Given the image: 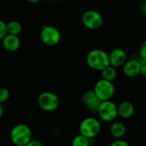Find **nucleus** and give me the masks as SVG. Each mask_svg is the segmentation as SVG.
Returning a JSON list of instances; mask_svg holds the SVG:
<instances>
[{
	"mask_svg": "<svg viewBox=\"0 0 146 146\" xmlns=\"http://www.w3.org/2000/svg\"><path fill=\"white\" fill-rule=\"evenodd\" d=\"M86 63L88 67L95 71H102L110 66L109 53L101 49L92 50L86 56Z\"/></svg>",
	"mask_w": 146,
	"mask_h": 146,
	"instance_id": "nucleus-1",
	"label": "nucleus"
},
{
	"mask_svg": "<svg viewBox=\"0 0 146 146\" xmlns=\"http://www.w3.org/2000/svg\"><path fill=\"white\" fill-rule=\"evenodd\" d=\"M31 139L32 130L26 124H17L10 132V140L15 146H25Z\"/></svg>",
	"mask_w": 146,
	"mask_h": 146,
	"instance_id": "nucleus-2",
	"label": "nucleus"
},
{
	"mask_svg": "<svg viewBox=\"0 0 146 146\" xmlns=\"http://www.w3.org/2000/svg\"><path fill=\"white\" fill-rule=\"evenodd\" d=\"M79 131L80 134L88 138L89 139H94L101 131L100 121L95 117H86L80 122Z\"/></svg>",
	"mask_w": 146,
	"mask_h": 146,
	"instance_id": "nucleus-3",
	"label": "nucleus"
},
{
	"mask_svg": "<svg viewBox=\"0 0 146 146\" xmlns=\"http://www.w3.org/2000/svg\"><path fill=\"white\" fill-rule=\"evenodd\" d=\"M97 113L101 121L111 123L115 121L118 117L117 104L112 100L101 102Z\"/></svg>",
	"mask_w": 146,
	"mask_h": 146,
	"instance_id": "nucleus-4",
	"label": "nucleus"
},
{
	"mask_svg": "<svg viewBox=\"0 0 146 146\" xmlns=\"http://www.w3.org/2000/svg\"><path fill=\"white\" fill-rule=\"evenodd\" d=\"M93 91L99 100L101 102H104L111 100L113 98L115 93V87L113 82L101 79L96 82Z\"/></svg>",
	"mask_w": 146,
	"mask_h": 146,
	"instance_id": "nucleus-5",
	"label": "nucleus"
},
{
	"mask_svg": "<svg viewBox=\"0 0 146 146\" xmlns=\"http://www.w3.org/2000/svg\"><path fill=\"white\" fill-rule=\"evenodd\" d=\"M42 43L47 46H55L61 41V33L54 26L44 25L39 34Z\"/></svg>",
	"mask_w": 146,
	"mask_h": 146,
	"instance_id": "nucleus-6",
	"label": "nucleus"
},
{
	"mask_svg": "<svg viewBox=\"0 0 146 146\" xmlns=\"http://www.w3.org/2000/svg\"><path fill=\"white\" fill-rule=\"evenodd\" d=\"M81 21L86 28L89 30H98L103 26L104 19L98 10L88 9L83 13Z\"/></svg>",
	"mask_w": 146,
	"mask_h": 146,
	"instance_id": "nucleus-7",
	"label": "nucleus"
},
{
	"mask_svg": "<svg viewBox=\"0 0 146 146\" xmlns=\"http://www.w3.org/2000/svg\"><path fill=\"white\" fill-rule=\"evenodd\" d=\"M39 108L47 112H52L57 110L60 104L59 98L51 92H44L38 98Z\"/></svg>",
	"mask_w": 146,
	"mask_h": 146,
	"instance_id": "nucleus-8",
	"label": "nucleus"
},
{
	"mask_svg": "<svg viewBox=\"0 0 146 146\" xmlns=\"http://www.w3.org/2000/svg\"><path fill=\"white\" fill-rule=\"evenodd\" d=\"M82 101L85 107L92 113H97L101 104V101L96 95L93 90H88L84 92L82 96Z\"/></svg>",
	"mask_w": 146,
	"mask_h": 146,
	"instance_id": "nucleus-9",
	"label": "nucleus"
},
{
	"mask_svg": "<svg viewBox=\"0 0 146 146\" xmlns=\"http://www.w3.org/2000/svg\"><path fill=\"white\" fill-rule=\"evenodd\" d=\"M110 65L114 68H120L124 65L127 60V52L121 48H115L109 53Z\"/></svg>",
	"mask_w": 146,
	"mask_h": 146,
	"instance_id": "nucleus-10",
	"label": "nucleus"
},
{
	"mask_svg": "<svg viewBox=\"0 0 146 146\" xmlns=\"http://www.w3.org/2000/svg\"><path fill=\"white\" fill-rule=\"evenodd\" d=\"M122 72L127 78H135L140 74V62L139 59L131 58L127 59L122 66Z\"/></svg>",
	"mask_w": 146,
	"mask_h": 146,
	"instance_id": "nucleus-11",
	"label": "nucleus"
},
{
	"mask_svg": "<svg viewBox=\"0 0 146 146\" xmlns=\"http://www.w3.org/2000/svg\"><path fill=\"white\" fill-rule=\"evenodd\" d=\"M118 116L122 119H130L135 113V107L130 101L124 100L117 105Z\"/></svg>",
	"mask_w": 146,
	"mask_h": 146,
	"instance_id": "nucleus-12",
	"label": "nucleus"
},
{
	"mask_svg": "<svg viewBox=\"0 0 146 146\" xmlns=\"http://www.w3.org/2000/svg\"><path fill=\"white\" fill-rule=\"evenodd\" d=\"M2 44L8 52H15L21 46V40L19 36L7 34L2 40Z\"/></svg>",
	"mask_w": 146,
	"mask_h": 146,
	"instance_id": "nucleus-13",
	"label": "nucleus"
},
{
	"mask_svg": "<svg viewBox=\"0 0 146 146\" xmlns=\"http://www.w3.org/2000/svg\"><path fill=\"white\" fill-rule=\"evenodd\" d=\"M110 133L115 139H122L127 133V127L125 123L122 122L121 121H116V120L111 122L110 127Z\"/></svg>",
	"mask_w": 146,
	"mask_h": 146,
	"instance_id": "nucleus-14",
	"label": "nucleus"
},
{
	"mask_svg": "<svg viewBox=\"0 0 146 146\" xmlns=\"http://www.w3.org/2000/svg\"><path fill=\"white\" fill-rule=\"evenodd\" d=\"M117 76L116 68L112 66H108L101 71V77L103 80L113 82Z\"/></svg>",
	"mask_w": 146,
	"mask_h": 146,
	"instance_id": "nucleus-15",
	"label": "nucleus"
},
{
	"mask_svg": "<svg viewBox=\"0 0 146 146\" xmlns=\"http://www.w3.org/2000/svg\"><path fill=\"white\" fill-rule=\"evenodd\" d=\"M22 31V25L17 21H11L7 23V33L10 35L19 36Z\"/></svg>",
	"mask_w": 146,
	"mask_h": 146,
	"instance_id": "nucleus-16",
	"label": "nucleus"
},
{
	"mask_svg": "<svg viewBox=\"0 0 146 146\" xmlns=\"http://www.w3.org/2000/svg\"><path fill=\"white\" fill-rule=\"evenodd\" d=\"M94 139H89L88 138L79 134L75 136L72 140V146H92Z\"/></svg>",
	"mask_w": 146,
	"mask_h": 146,
	"instance_id": "nucleus-17",
	"label": "nucleus"
},
{
	"mask_svg": "<svg viewBox=\"0 0 146 146\" xmlns=\"http://www.w3.org/2000/svg\"><path fill=\"white\" fill-rule=\"evenodd\" d=\"M9 98V92L5 87H0V104L5 103Z\"/></svg>",
	"mask_w": 146,
	"mask_h": 146,
	"instance_id": "nucleus-18",
	"label": "nucleus"
},
{
	"mask_svg": "<svg viewBox=\"0 0 146 146\" xmlns=\"http://www.w3.org/2000/svg\"><path fill=\"white\" fill-rule=\"evenodd\" d=\"M7 34V23L3 20H0V40H3Z\"/></svg>",
	"mask_w": 146,
	"mask_h": 146,
	"instance_id": "nucleus-19",
	"label": "nucleus"
},
{
	"mask_svg": "<svg viewBox=\"0 0 146 146\" xmlns=\"http://www.w3.org/2000/svg\"><path fill=\"white\" fill-rule=\"evenodd\" d=\"M110 146H131L126 140L120 139H115Z\"/></svg>",
	"mask_w": 146,
	"mask_h": 146,
	"instance_id": "nucleus-20",
	"label": "nucleus"
},
{
	"mask_svg": "<svg viewBox=\"0 0 146 146\" xmlns=\"http://www.w3.org/2000/svg\"><path fill=\"white\" fill-rule=\"evenodd\" d=\"M140 62V74L146 78V59H139Z\"/></svg>",
	"mask_w": 146,
	"mask_h": 146,
	"instance_id": "nucleus-21",
	"label": "nucleus"
},
{
	"mask_svg": "<svg viewBox=\"0 0 146 146\" xmlns=\"http://www.w3.org/2000/svg\"><path fill=\"white\" fill-rule=\"evenodd\" d=\"M139 57L140 59H146V39L139 49Z\"/></svg>",
	"mask_w": 146,
	"mask_h": 146,
	"instance_id": "nucleus-22",
	"label": "nucleus"
},
{
	"mask_svg": "<svg viewBox=\"0 0 146 146\" xmlns=\"http://www.w3.org/2000/svg\"><path fill=\"white\" fill-rule=\"evenodd\" d=\"M25 146H44L43 144L38 139H31Z\"/></svg>",
	"mask_w": 146,
	"mask_h": 146,
	"instance_id": "nucleus-23",
	"label": "nucleus"
},
{
	"mask_svg": "<svg viewBox=\"0 0 146 146\" xmlns=\"http://www.w3.org/2000/svg\"><path fill=\"white\" fill-rule=\"evenodd\" d=\"M139 10L141 12L142 15H145L146 16V1H144L140 3L139 5Z\"/></svg>",
	"mask_w": 146,
	"mask_h": 146,
	"instance_id": "nucleus-24",
	"label": "nucleus"
},
{
	"mask_svg": "<svg viewBox=\"0 0 146 146\" xmlns=\"http://www.w3.org/2000/svg\"><path fill=\"white\" fill-rule=\"evenodd\" d=\"M3 115V108L2 104H0V119L2 118Z\"/></svg>",
	"mask_w": 146,
	"mask_h": 146,
	"instance_id": "nucleus-25",
	"label": "nucleus"
},
{
	"mask_svg": "<svg viewBox=\"0 0 146 146\" xmlns=\"http://www.w3.org/2000/svg\"><path fill=\"white\" fill-rule=\"evenodd\" d=\"M27 1L31 3H38L40 0H27Z\"/></svg>",
	"mask_w": 146,
	"mask_h": 146,
	"instance_id": "nucleus-26",
	"label": "nucleus"
},
{
	"mask_svg": "<svg viewBox=\"0 0 146 146\" xmlns=\"http://www.w3.org/2000/svg\"><path fill=\"white\" fill-rule=\"evenodd\" d=\"M134 146H136V145H134Z\"/></svg>",
	"mask_w": 146,
	"mask_h": 146,
	"instance_id": "nucleus-27",
	"label": "nucleus"
}]
</instances>
